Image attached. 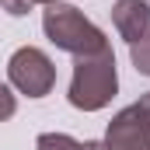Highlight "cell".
<instances>
[{"label":"cell","mask_w":150,"mask_h":150,"mask_svg":"<svg viewBox=\"0 0 150 150\" xmlns=\"http://www.w3.org/2000/svg\"><path fill=\"white\" fill-rule=\"evenodd\" d=\"M14 112H18V98L11 94V87H7V84H0V122H7Z\"/></svg>","instance_id":"8"},{"label":"cell","mask_w":150,"mask_h":150,"mask_svg":"<svg viewBox=\"0 0 150 150\" xmlns=\"http://www.w3.org/2000/svg\"><path fill=\"white\" fill-rule=\"evenodd\" d=\"M42 32H45V38L56 49L70 52L74 59L77 56H94V52H105L108 49L105 32L94 21H87L74 4H63V0L59 4H49L42 11Z\"/></svg>","instance_id":"1"},{"label":"cell","mask_w":150,"mask_h":150,"mask_svg":"<svg viewBox=\"0 0 150 150\" xmlns=\"http://www.w3.org/2000/svg\"><path fill=\"white\" fill-rule=\"evenodd\" d=\"M105 150H150V91L108 122Z\"/></svg>","instance_id":"4"},{"label":"cell","mask_w":150,"mask_h":150,"mask_svg":"<svg viewBox=\"0 0 150 150\" xmlns=\"http://www.w3.org/2000/svg\"><path fill=\"white\" fill-rule=\"evenodd\" d=\"M119 91V74H115L112 49L94 52V56H77L74 77H70V105L80 112H98L105 108Z\"/></svg>","instance_id":"2"},{"label":"cell","mask_w":150,"mask_h":150,"mask_svg":"<svg viewBox=\"0 0 150 150\" xmlns=\"http://www.w3.org/2000/svg\"><path fill=\"white\" fill-rule=\"evenodd\" d=\"M129 59H133L136 74L150 77V32L143 38H136V42H129Z\"/></svg>","instance_id":"7"},{"label":"cell","mask_w":150,"mask_h":150,"mask_svg":"<svg viewBox=\"0 0 150 150\" xmlns=\"http://www.w3.org/2000/svg\"><path fill=\"white\" fill-rule=\"evenodd\" d=\"M32 4H45V7H49V4H59V0H32Z\"/></svg>","instance_id":"11"},{"label":"cell","mask_w":150,"mask_h":150,"mask_svg":"<svg viewBox=\"0 0 150 150\" xmlns=\"http://www.w3.org/2000/svg\"><path fill=\"white\" fill-rule=\"evenodd\" d=\"M112 21L126 42H136L150 32V4L147 0H115Z\"/></svg>","instance_id":"5"},{"label":"cell","mask_w":150,"mask_h":150,"mask_svg":"<svg viewBox=\"0 0 150 150\" xmlns=\"http://www.w3.org/2000/svg\"><path fill=\"white\" fill-rule=\"evenodd\" d=\"M38 150H87V143H80L74 136H67V133H42L35 140Z\"/></svg>","instance_id":"6"},{"label":"cell","mask_w":150,"mask_h":150,"mask_svg":"<svg viewBox=\"0 0 150 150\" xmlns=\"http://www.w3.org/2000/svg\"><path fill=\"white\" fill-rule=\"evenodd\" d=\"M0 11H7L11 18H21L32 11V0H0Z\"/></svg>","instance_id":"9"},{"label":"cell","mask_w":150,"mask_h":150,"mask_svg":"<svg viewBox=\"0 0 150 150\" xmlns=\"http://www.w3.org/2000/svg\"><path fill=\"white\" fill-rule=\"evenodd\" d=\"M87 150H105V147H101V140H91V143H87Z\"/></svg>","instance_id":"10"},{"label":"cell","mask_w":150,"mask_h":150,"mask_svg":"<svg viewBox=\"0 0 150 150\" xmlns=\"http://www.w3.org/2000/svg\"><path fill=\"white\" fill-rule=\"evenodd\" d=\"M7 77H11V84L21 91V94H28V98H45L49 91H52V84H56V67H52V59L35 49V45H21L11 59H7Z\"/></svg>","instance_id":"3"}]
</instances>
